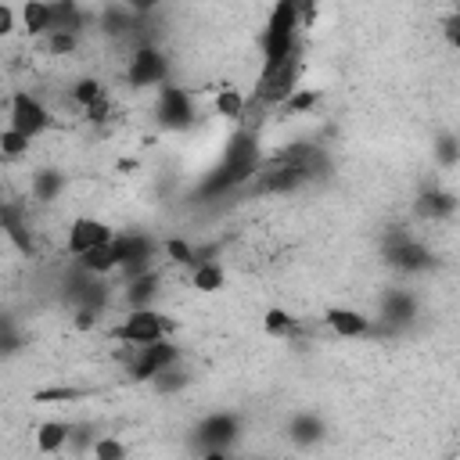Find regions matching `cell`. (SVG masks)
Returning a JSON list of instances; mask_svg holds the SVG:
<instances>
[{"instance_id": "31", "label": "cell", "mask_w": 460, "mask_h": 460, "mask_svg": "<svg viewBox=\"0 0 460 460\" xmlns=\"http://www.w3.org/2000/svg\"><path fill=\"white\" fill-rule=\"evenodd\" d=\"M438 155H442V162H446V165H453V162H456V144H453V137H449V133L438 140Z\"/></svg>"}, {"instance_id": "6", "label": "cell", "mask_w": 460, "mask_h": 460, "mask_svg": "<svg viewBox=\"0 0 460 460\" xmlns=\"http://www.w3.org/2000/svg\"><path fill=\"white\" fill-rule=\"evenodd\" d=\"M180 359V349L165 338L151 341V345H137V359H133V377L137 381H155L158 374H165L172 363Z\"/></svg>"}, {"instance_id": "13", "label": "cell", "mask_w": 460, "mask_h": 460, "mask_svg": "<svg viewBox=\"0 0 460 460\" xmlns=\"http://www.w3.org/2000/svg\"><path fill=\"white\" fill-rule=\"evenodd\" d=\"M75 262H79V270L90 273V277H108V273H115L111 241H108V244H97V248H90V252H83V255H75Z\"/></svg>"}, {"instance_id": "12", "label": "cell", "mask_w": 460, "mask_h": 460, "mask_svg": "<svg viewBox=\"0 0 460 460\" xmlns=\"http://www.w3.org/2000/svg\"><path fill=\"white\" fill-rule=\"evenodd\" d=\"M413 208L420 219H449L456 212V198L449 190H424Z\"/></svg>"}, {"instance_id": "24", "label": "cell", "mask_w": 460, "mask_h": 460, "mask_svg": "<svg viewBox=\"0 0 460 460\" xmlns=\"http://www.w3.org/2000/svg\"><path fill=\"white\" fill-rule=\"evenodd\" d=\"M75 47H79V32H68V29H50L47 32V50L50 54L61 58V54H72Z\"/></svg>"}, {"instance_id": "14", "label": "cell", "mask_w": 460, "mask_h": 460, "mask_svg": "<svg viewBox=\"0 0 460 460\" xmlns=\"http://www.w3.org/2000/svg\"><path fill=\"white\" fill-rule=\"evenodd\" d=\"M22 25L29 36H47L50 32V4L47 0H25L22 4Z\"/></svg>"}, {"instance_id": "1", "label": "cell", "mask_w": 460, "mask_h": 460, "mask_svg": "<svg viewBox=\"0 0 460 460\" xmlns=\"http://www.w3.org/2000/svg\"><path fill=\"white\" fill-rule=\"evenodd\" d=\"M259 176V137L252 129H237L230 140H226V151H223V165L205 180V198H219L248 180Z\"/></svg>"}, {"instance_id": "5", "label": "cell", "mask_w": 460, "mask_h": 460, "mask_svg": "<svg viewBox=\"0 0 460 460\" xmlns=\"http://www.w3.org/2000/svg\"><path fill=\"white\" fill-rule=\"evenodd\" d=\"M7 119H11V126H14L18 133H25L29 140L50 129V108H47V104H43L40 97H32V93H25V90H18V93L11 97V108H7Z\"/></svg>"}, {"instance_id": "23", "label": "cell", "mask_w": 460, "mask_h": 460, "mask_svg": "<svg viewBox=\"0 0 460 460\" xmlns=\"http://www.w3.org/2000/svg\"><path fill=\"white\" fill-rule=\"evenodd\" d=\"M0 155H7V158H22V155H29V137L18 133L14 126L0 129Z\"/></svg>"}, {"instance_id": "21", "label": "cell", "mask_w": 460, "mask_h": 460, "mask_svg": "<svg viewBox=\"0 0 460 460\" xmlns=\"http://www.w3.org/2000/svg\"><path fill=\"white\" fill-rule=\"evenodd\" d=\"M101 97H108V90H104V83L93 79V75H86V79H79V83L72 86V101H75L79 108H90V104L101 101Z\"/></svg>"}, {"instance_id": "17", "label": "cell", "mask_w": 460, "mask_h": 460, "mask_svg": "<svg viewBox=\"0 0 460 460\" xmlns=\"http://www.w3.org/2000/svg\"><path fill=\"white\" fill-rule=\"evenodd\" d=\"M155 295H158V273L144 270V273L129 277V291H126V302H129L133 309H137V305H147Z\"/></svg>"}, {"instance_id": "20", "label": "cell", "mask_w": 460, "mask_h": 460, "mask_svg": "<svg viewBox=\"0 0 460 460\" xmlns=\"http://www.w3.org/2000/svg\"><path fill=\"white\" fill-rule=\"evenodd\" d=\"M212 108H216V115H223V119H241V115H244V97H241V90L223 86V90L216 93Z\"/></svg>"}, {"instance_id": "11", "label": "cell", "mask_w": 460, "mask_h": 460, "mask_svg": "<svg viewBox=\"0 0 460 460\" xmlns=\"http://www.w3.org/2000/svg\"><path fill=\"white\" fill-rule=\"evenodd\" d=\"M327 327L338 334V338H363L370 331V316H363L359 309H345V305H334L323 313Z\"/></svg>"}, {"instance_id": "7", "label": "cell", "mask_w": 460, "mask_h": 460, "mask_svg": "<svg viewBox=\"0 0 460 460\" xmlns=\"http://www.w3.org/2000/svg\"><path fill=\"white\" fill-rule=\"evenodd\" d=\"M111 237H115L111 223H104V219H97V216H79V219H72V226H68L65 248H68V255H83V252H90V248H97V244H108Z\"/></svg>"}, {"instance_id": "28", "label": "cell", "mask_w": 460, "mask_h": 460, "mask_svg": "<svg viewBox=\"0 0 460 460\" xmlns=\"http://www.w3.org/2000/svg\"><path fill=\"white\" fill-rule=\"evenodd\" d=\"M83 111H86V119H90V122H104V119L111 115V104H108V97H101V101H93V104H90V108H83Z\"/></svg>"}, {"instance_id": "32", "label": "cell", "mask_w": 460, "mask_h": 460, "mask_svg": "<svg viewBox=\"0 0 460 460\" xmlns=\"http://www.w3.org/2000/svg\"><path fill=\"white\" fill-rule=\"evenodd\" d=\"M442 32H446L449 47H456V43H460V36H456V14H446V22H442Z\"/></svg>"}, {"instance_id": "16", "label": "cell", "mask_w": 460, "mask_h": 460, "mask_svg": "<svg viewBox=\"0 0 460 460\" xmlns=\"http://www.w3.org/2000/svg\"><path fill=\"white\" fill-rule=\"evenodd\" d=\"M223 280H226V273H223V266H219V262H212V259H201V262L194 266V273H190V284H194L198 291H205V295L219 291V288H223Z\"/></svg>"}, {"instance_id": "29", "label": "cell", "mask_w": 460, "mask_h": 460, "mask_svg": "<svg viewBox=\"0 0 460 460\" xmlns=\"http://www.w3.org/2000/svg\"><path fill=\"white\" fill-rule=\"evenodd\" d=\"M162 4H165V0H126V7H129L133 14H155Z\"/></svg>"}, {"instance_id": "15", "label": "cell", "mask_w": 460, "mask_h": 460, "mask_svg": "<svg viewBox=\"0 0 460 460\" xmlns=\"http://www.w3.org/2000/svg\"><path fill=\"white\" fill-rule=\"evenodd\" d=\"M68 438H72V428H68V424L47 420V424H40V431H36V449H40V453H58V449H65Z\"/></svg>"}, {"instance_id": "10", "label": "cell", "mask_w": 460, "mask_h": 460, "mask_svg": "<svg viewBox=\"0 0 460 460\" xmlns=\"http://www.w3.org/2000/svg\"><path fill=\"white\" fill-rule=\"evenodd\" d=\"M198 435H201V449L208 456H223V449L237 438V417L234 413H212L201 420Z\"/></svg>"}, {"instance_id": "26", "label": "cell", "mask_w": 460, "mask_h": 460, "mask_svg": "<svg viewBox=\"0 0 460 460\" xmlns=\"http://www.w3.org/2000/svg\"><path fill=\"white\" fill-rule=\"evenodd\" d=\"M316 101H320V93H316V90H291L284 104H288V111H298V115H302V111L316 108Z\"/></svg>"}, {"instance_id": "22", "label": "cell", "mask_w": 460, "mask_h": 460, "mask_svg": "<svg viewBox=\"0 0 460 460\" xmlns=\"http://www.w3.org/2000/svg\"><path fill=\"white\" fill-rule=\"evenodd\" d=\"M58 190H61V172L43 169V172L32 176V198H36V201H54Z\"/></svg>"}, {"instance_id": "8", "label": "cell", "mask_w": 460, "mask_h": 460, "mask_svg": "<svg viewBox=\"0 0 460 460\" xmlns=\"http://www.w3.org/2000/svg\"><path fill=\"white\" fill-rule=\"evenodd\" d=\"M295 83H298V54H291L277 68H262V75H259V97L266 104H280V101H288V93L295 90Z\"/></svg>"}, {"instance_id": "27", "label": "cell", "mask_w": 460, "mask_h": 460, "mask_svg": "<svg viewBox=\"0 0 460 460\" xmlns=\"http://www.w3.org/2000/svg\"><path fill=\"white\" fill-rule=\"evenodd\" d=\"M90 453H93L97 460H119V456H126V446H122L119 438H97Z\"/></svg>"}, {"instance_id": "9", "label": "cell", "mask_w": 460, "mask_h": 460, "mask_svg": "<svg viewBox=\"0 0 460 460\" xmlns=\"http://www.w3.org/2000/svg\"><path fill=\"white\" fill-rule=\"evenodd\" d=\"M165 68L169 65L162 58V50H155L151 43H144V47L133 50L129 68H126V79H129V86H158L165 79Z\"/></svg>"}, {"instance_id": "30", "label": "cell", "mask_w": 460, "mask_h": 460, "mask_svg": "<svg viewBox=\"0 0 460 460\" xmlns=\"http://www.w3.org/2000/svg\"><path fill=\"white\" fill-rule=\"evenodd\" d=\"M14 32V11L7 4H0V40H7Z\"/></svg>"}, {"instance_id": "3", "label": "cell", "mask_w": 460, "mask_h": 460, "mask_svg": "<svg viewBox=\"0 0 460 460\" xmlns=\"http://www.w3.org/2000/svg\"><path fill=\"white\" fill-rule=\"evenodd\" d=\"M165 331H169V320H165L162 313H155L151 305H137V309H129V313H126V320L111 327V334H115L119 341L133 345V349H137V345H151V341L165 338Z\"/></svg>"}, {"instance_id": "4", "label": "cell", "mask_w": 460, "mask_h": 460, "mask_svg": "<svg viewBox=\"0 0 460 460\" xmlns=\"http://www.w3.org/2000/svg\"><path fill=\"white\" fill-rule=\"evenodd\" d=\"M155 115H158V122H162L165 129H172V133L190 129V126H194V119H198L190 90H183V86H176V83H165V86L158 90Z\"/></svg>"}, {"instance_id": "19", "label": "cell", "mask_w": 460, "mask_h": 460, "mask_svg": "<svg viewBox=\"0 0 460 460\" xmlns=\"http://www.w3.org/2000/svg\"><path fill=\"white\" fill-rule=\"evenodd\" d=\"M320 435H323V420H320V417L298 413V417L291 420V438H295L298 446H309V442H316Z\"/></svg>"}, {"instance_id": "18", "label": "cell", "mask_w": 460, "mask_h": 460, "mask_svg": "<svg viewBox=\"0 0 460 460\" xmlns=\"http://www.w3.org/2000/svg\"><path fill=\"white\" fill-rule=\"evenodd\" d=\"M295 316L288 313V309H280V305H273V309H266V316H262V331L270 334V338H288L291 331H295Z\"/></svg>"}, {"instance_id": "25", "label": "cell", "mask_w": 460, "mask_h": 460, "mask_svg": "<svg viewBox=\"0 0 460 460\" xmlns=\"http://www.w3.org/2000/svg\"><path fill=\"white\" fill-rule=\"evenodd\" d=\"M165 255H169L172 262H180V266H194V262H198V255H194V248H190L187 241H180V237H172V241H165Z\"/></svg>"}, {"instance_id": "2", "label": "cell", "mask_w": 460, "mask_h": 460, "mask_svg": "<svg viewBox=\"0 0 460 460\" xmlns=\"http://www.w3.org/2000/svg\"><path fill=\"white\" fill-rule=\"evenodd\" d=\"M298 25H302L298 0H277L270 18H266L262 40H259L262 43V68H277L280 61L298 54Z\"/></svg>"}]
</instances>
